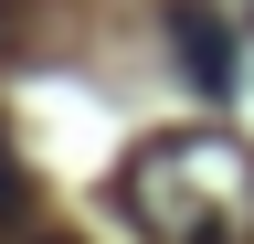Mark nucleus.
Masks as SVG:
<instances>
[{
    "label": "nucleus",
    "mask_w": 254,
    "mask_h": 244,
    "mask_svg": "<svg viewBox=\"0 0 254 244\" xmlns=\"http://www.w3.org/2000/svg\"><path fill=\"white\" fill-rule=\"evenodd\" d=\"M170 43H180V64H190V85H201V96H222V85H233V43H222L212 11H170Z\"/></svg>",
    "instance_id": "obj_1"
},
{
    "label": "nucleus",
    "mask_w": 254,
    "mask_h": 244,
    "mask_svg": "<svg viewBox=\"0 0 254 244\" xmlns=\"http://www.w3.org/2000/svg\"><path fill=\"white\" fill-rule=\"evenodd\" d=\"M21 212H32V170H21L11 128H0V223H21Z\"/></svg>",
    "instance_id": "obj_2"
}]
</instances>
